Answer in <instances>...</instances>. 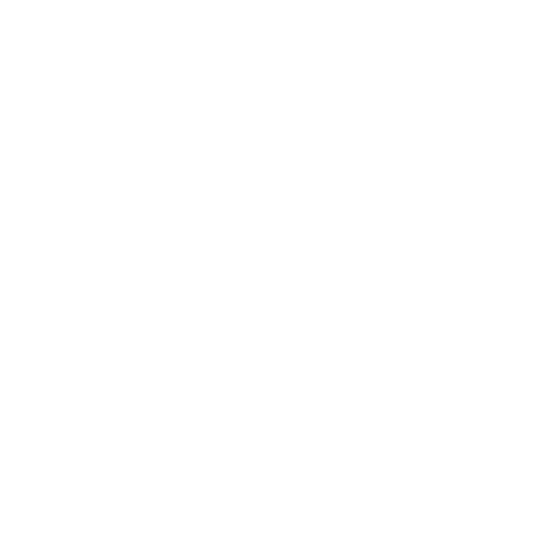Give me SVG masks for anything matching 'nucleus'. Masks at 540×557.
<instances>
[]
</instances>
